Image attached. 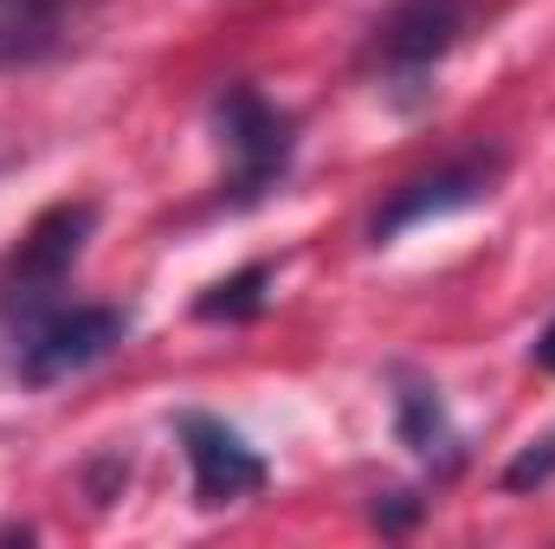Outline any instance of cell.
<instances>
[{"mask_svg":"<svg viewBox=\"0 0 555 549\" xmlns=\"http://www.w3.org/2000/svg\"><path fill=\"white\" fill-rule=\"evenodd\" d=\"M395 433H401V446L414 452L426 472H459L465 465V433L452 426V413H446V395L433 388V382H420V375H395Z\"/></svg>","mask_w":555,"mask_h":549,"instance_id":"7","label":"cell"},{"mask_svg":"<svg viewBox=\"0 0 555 549\" xmlns=\"http://www.w3.org/2000/svg\"><path fill=\"white\" fill-rule=\"evenodd\" d=\"M214 137L227 149V207H259L297 162V117L259 85H227L214 104Z\"/></svg>","mask_w":555,"mask_h":549,"instance_id":"2","label":"cell"},{"mask_svg":"<svg viewBox=\"0 0 555 549\" xmlns=\"http://www.w3.org/2000/svg\"><path fill=\"white\" fill-rule=\"evenodd\" d=\"M266 284H272V266L259 259V266H246V272L207 284L201 304H194V317H201V323H253V317L266 310Z\"/></svg>","mask_w":555,"mask_h":549,"instance_id":"9","label":"cell"},{"mask_svg":"<svg viewBox=\"0 0 555 549\" xmlns=\"http://www.w3.org/2000/svg\"><path fill=\"white\" fill-rule=\"evenodd\" d=\"M91 233H98V207H91V201H59V207H46V214L33 220V233L20 240V253H13L7 272H0V323H7L13 343H20L46 310H59V291H65L72 266L85 259Z\"/></svg>","mask_w":555,"mask_h":549,"instance_id":"1","label":"cell"},{"mask_svg":"<svg viewBox=\"0 0 555 549\" xmlns=\"http://www.w3.org/2000/svg\"><path fill=\"white\" fill-rule=\"evenodd\" d=\"M414 518H420V498H408V491H395V498L375 505V524H382V531H408Z\"/></svg>","mask_w":555,"mask_h":549,"instance_id":"11","label":"cell"},{"mask_svg":"<svg viewBox=\"0 0 555 549\" xmlns=\"http://www.w3.org/2000/svg\"><path fill=\"white\" fill-rule=\"evenodd\" d=\"M175 433H181V452H188V472H194V505L201 511H227V505H240V498H253V491H266V459L246 446V433L240 426H227V420H214V413L188 408L175 420Z\"/></svg>","mask_w":555,"mask_h":549,"instance_id":"6","label":"cell"},{"mask_svg":"<svg viewBox=\"0 0 555 549\" xmlns=\"http://www.w3.org/2000/svg\"><path fill=\"white\" fill-rule=\"evenodd\" d=\"M530 362H537V369H550V375H555V317H550V330L537 336V349H530Z\"/></svg>","mask_w":555,"mask_h":549,"instance_id":"12","label":"cell"},{"mask_svg":"<svg viewBox=\"0 0 555 549\" xmlns=\"http://www.w3.org/2000/svg\"><path fill=\"white\" fill-rule=\"evenodd\" d=\"M85 0H0V72H26L72 46Z\"/></svg>","mask_w":555,"mask_h":549,"instance_id":"8","label":"cell"},{"mask_svg":"<svg viewBox=\"0 0 555 549\" xmlns=\"http://www.w3.org/2000/svg\"><path fill=\"white\" fill-rule=\"evenodd\" d=\"M124 336H130V310H117V304H59L13 343V375L26 388H52L65 375H85L111 349H124Z\"/></svg>","mask_w":555,"mask_h":549,"instance_id":"3","label":"cell"},{"mask_svg":"<svg viewBox=\"0 0 555 549\" xmlns=\"http://www.w3.org/2000/svg\"><path fill=\"white\" fill-rule=\"evenodd\" d=\"M543 485H555V433L530 439V446L504 465V491H543Z\"/></svg>","mask_w":555,"mask_h":549,"instance_id":"10","label":"cell"},{"mask_svg":"<svg viewBox=\"0 0 555 549\" xmlns=\"http://www.w3.org/2000/svg\"><path fill=\"white\" fill-rule=\"evenodd\" d=\"M498 175H504V149H472V155H452V162L426 168L414 181H401V188L375 207L369 246H388V240H401L408 227H426V220H446V214H465V207L491 201V194H498Z\"/></svg>","mask_w":555,"mask_h":549,"instance_id":"4","label":"cell"},{"mask_svg":"<svg viewBox=\"0 0 555 549\" xmlns=\"http://www.w3.org/2000/svg\"><path fill=\"white\" fill-rule=\"evenodd\" d=\"M465 13V0H395L369 33V65L388 85H426L433 65L459 46Z\"/></svg>","mask_w":555,"mask_h":549,"instance_id":"5","label":"cell"}]
</instances>
